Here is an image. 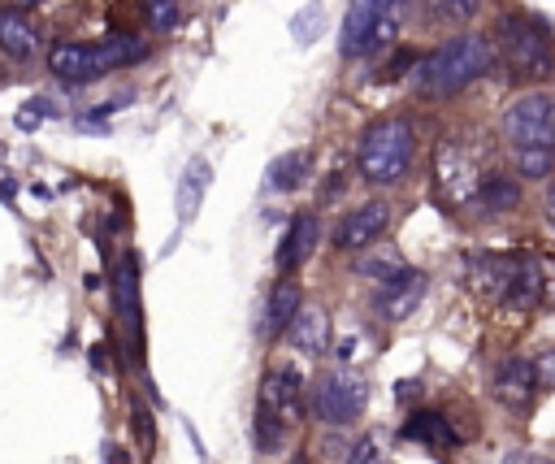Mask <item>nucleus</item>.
<instances>
[{"label": "nucleus", "instance_id": "1", "mask_svg": "<svg viewBox=\"0 0 555 464\" xmlns=\"http://www.w3.org/2000/svg\"><path fill=\"white\" fill-rule=\"evenodd\" d=\"M490 65H494V52H490V43L481 35H455L438 52H429L425 61H416L412 65V78H416V91L421 95H455L468 82H477Z\"/></svg>", "mask_w": 555, "mask_h": 464}, {"label": "nucleus", "instance_id": "2", "mask_svg": "<svg viewBox=\"0 0 555 464\" xmlns=\"http://www.w3.org/2000/svg\"><path fill=\"white\" fill-rule=\"evenodd\" d=\"M147 48L134 39V35H113L104 43H69V39H56L48 48V69L61 78V82H95L121 65H134Z\"/></svg>", "mask_w": 555, "mask_h": 464}, {"label": "nucleus", "instance_id": "3", "mask_svg": "<svg viewBox=\"0 0 555 464\" xmlns=\"http://www.w3.org/2000/svg\"><path fill=\"white\" fill-rule=\"evenodd\" d=\"M412 147H416L412 126H408L403 117H382V121H373V126L360 134L356 165H360L364 182H373V186H390V182H399V178L408 173V165H412Z\"/></svg>", "mask_w": 555, "mask_h": 464}, {"label": "nucleus", "instance_id": "4", "mask_svg": "<svg viewBox=\"0 0 555 464\" xmlns=\"http://www.w3.org/2000/svg\"><path fill=\"white\" fill-rule=\"evenodd\" d=\"M494 35H499V52H503V61L512 65L516 78H546L551 74L555 43L546 39V30L538 22H529L520 13H507V17H499Z\"/></svg>", "mask_w": 555, "mask_h": 464}, {"label": "nucleus", "instance_id": "5", "mask_svg": "<svg viewBox=\"0 0 555 464\" xmlns=\"http://www.w3.org/2000/svg\"><path fill=\"white\" fill-rule=\"evenodd\" d=\"M503 134L516 147H551L555 152V95L529 91L503 113Z\"/></svg>", "mask_w": 555, "mask_h": 464}, {"label": "nucleus", "instance_id": "6", "mask_svg": "<svg viewBox=\"0 0 555 464\" xmlns=\"http://www.w3.org/2000/svg\"><path fill=\"white\" fill-rule=\"evenodd\" d=\"M434 169H438L442 195H447L455 208L477 204L486 173H481V165H477V152H473L464 139H447V143L438 147V165H434Z\"/></svg>", "mask_w": 555, "mask_h": 464}, {"label": "nucleus", "instance_id": "7", "mask_svg": "<svg viewBox=\"0 0 555 464\" xmlns=\"http://www.w3.org/2000/svg\"><path fill=\"white\" fill-rule=\"evenodd\" d=\"M364 403H369V382H364L360 373H351V369L325 373V377L317 382V390H312V412H317L325 425H347V421H356V416L364 412Z\"/></svg>", "mask_w": 555, "mask_h": 464}, {"label": "nucleus", "instance_id": "8", "mask_svg": "<svg viewBox=\"0 0 555 464\" xmlns=\"http://www.w3.org/2000/svg\"><path fill=\"white\" fill-rule=\"evenodd\" d=\"M395 4H399V0H351V4H347V17H343L338 52H343V56H369V52H373V39H377V26L386 22V13H390Z\"/></svg>", "mask_w": 555, "mask_h": 464}, {"label": "nucleus", "instance_id": "9", "mask_svg": "<svg viewBox=\"0 0 555 464\" xmlns=\"http://www.w3.org/2000/svg\"><path fill=\"white\" fill-rule=\"evenodd\" d=\"M260 408H269L282 425H299V416H304V377H299L295 364L273 369L260 382Z\"/></svg>", "mask_w": 555, "mask_h": 464}, {"label": "nucleus", "instance_id": "10", "mask_svg": "<svg viewBox=\"0 0 555 464\" xmlns=\"http://www.w3.org/2000/svg\"><path fill=\"white\" fill-rule=\"evenodd\" d=\"M386 225H390V208H386L382 199H369V204L351 208V212L338 221V230H334V247H343V252H360V247H369L373 239H382Z\"/></svg>", "mask_w": 555, "mask_h": 464}, {"label": "nucleus", "instance_id": "11", "mask_svg": "<svg viewBox=\"0 0 555 464\" xmlns=\"http://www.w3.org/2000/svg\"><path fill=\"white\" fill-rule=\"evenodd\" d=\"M468 265V282L477 295L486 299H512V286H516V256H490V252H477L464 260Z\"/></svg>", "mask_w": 555, "mask_h": 464}, {"label": "nucleus", "instance_id": "12", "mask_svg": "<svg viewBox=\"0 0 555 464\" xmlns=\"http://www.w3.org/2000/svg\"><path fill=\"white\" fill-rule=\"evenodd\" d=\"M421 299H425V273H421V269H403L399 278L382 282V291H377L373 308H377V317H382V321H403V317H412V312H416V304H421Z\"/></svg>", "mask_w": 555, "mask_h": 464}, {"label": "nucleus", "instance_id": "13", "mask_svg": "<svg viewBox=\"0 0 555 464\" xmlns=\"http://www.w3.org/2000/svg\"><path fill=\"white\" fill-rule=\"evenodd\" d=\"M533 390H538V369H533V360L512 356V360L499 364V373H494V399H499L503 408L525 412V408L533 403Z\"/></svg>", "mask_w": 555, "mask_h": 464}, {"label": "nucleus", "instance_id": "14", "mask_svg": "<svg viewBox=\"0 0 555 464\" xmlns=\"http://www.w3.org/2000/svg\"><path fill=\"white\" fill-rule=\"evenodd\" d=\"M512 308H538V304H551V282H546V260L542 252L525 247L516 252V286H512Z\"/></svg>", "mask_w": 555, "mask_h": 464}, {"label": "nucleus", "instance_id": "15", "mask_svg": "<svg viewBox=\"0 0 555 464\" xmlns=\"http://www.w3.org/2000/svg\"><path fill=\"white\" fill-rule=\"evenodd\" d=\"M317 234H321V221H317V212H299V217L286 225L282 243H278V269H282V273L299 269V265L312 256V247H317Z\"/></svg>", "mask_w": 555, "mask_h": 464}, {"label": "nucleus", "instance_id": "16", "mask_svg": "<svg viewBox=\"0 0 555 464\" xmlns=\"http://www.w3.org/2000/svg\"><path fill=\"white\" fill-rule=\"evenodd\" d=\"M113 304H117L126 334L139 338V260L134 256H121V265L113 273Z\"/></svg>", "mask_w": 555, "mask_h": 464}, {"label": "nucleus", "instance_id": "17", "mask_svg": "<svg viewBox=\"0 0 555 464\" xmlns=\"http://www.w3.org/2000/svg\"><path fill=\"white\" fill-rule=\"evenodd\" d=\"M39 48V26L22 9H0V52L26 61Z\"/></svg>", "mask_w": 555, "mask_h": 464}, {"label": "nucleus", "instance_id": "18", "mask_svg": "<svg viewBox=\"0 0 555 464\" xmlns=\"http://www.w3.org/2000/svg\"><path fill=\"white\" fill-rule=\"evenodd\" d=\"M286 338H291V347L304 351V356H325V351H330V321H325V312H321V308H304V312L295 317V325L286 330Z\"/></svg>", "mask_w": 555, "mask_h": 464}, {"label": "nucleus", "instance_id": "19", "mask_svg": "<svg viewBox=\"0 0 555 464\" xmlns=\"http://www.w3.org/2000/svg\"><path fill=\"white\" fill-rule=\"evenodd\" d=\"M403 438L425 442V447H455V429H451V421L438 416V412H412L408 425H403Z\"/></svg>", "mask_w": 555, "mask_h": 464}, {"label": "nucleus", "instance_id": "20", "mask_svg": "<svg viewBox=\"0 0 555 464\" xmlns=\"http://www.w3.org/2000/svg\"><path fill=\"white\" fill-rule=\"evenodd\" d=\"M299 304H304V299H299V286H295V282H278V286H273V295H269V334H273V338L295 325V317L304 312Z\"/></svg>", "mask_w": 555, "mask_h": 464}, {"label": "nucleus", "instance_id": "21", "mask_svg": "<svg viewBox=\"0 0 555 464\" xmlns=\"http://www.w3.org/2000/svg\"><path fill=\"white\" fill-rule=\"evenodd\" d=\"M208 178H212L208 160H191V165H186V173H182V182H178V217H182V225L195 217V208H199V195H204Z\"/></svg>", "mask_w": 555, "mask_h": 464}, {"label": "nucleus", "instance_id": "22", "mask_svg": "<svg viewBox=\"0 0 555 464\" xmlns=\"http://www.w3.org/2000/svg\"><path fill=\"white\" fill-rule=\"evenodd\" d=\"M308 165H312V156H308L304 147L282 152V156L269 165V186H273V191H295V186L308 178Z\"/></svg>", "mask_w": 555, "mask_h": 464}, {"label": "nucleus", "instance_id": "23", "mask_svg": "<svg viewBox=\"0 0 555 464\" xmlns=\"http://www.w3.org/2000/svg\"><path fill=\"white\" fill-rule=\"evenodd\" d=\"M520 204V186L516 178H503V173H486L481 182V195H477V208L481 212H507Z\"/></svg>", "mask_w": 555, "mask_h": 464}, {"label": "nucleus", "instance_id": "24", "mask_svg": "<svg viewBox=\"0 0 555 464\" xmlns=\"http://www.w3.org/2000/svg\"><path fill=\"white\" fill-rule=\"evenodd\" d=\"M356 269H360L364 278H373V282H390V278H399L408 265H403V256H399L395 247H373L369 256L356 260Z\"/></svg>", "mask_w": 555, "mask_h": 464}, {"label": "nucleus", "instance_id": "25", "mask_svg": "<svg viewBox=\"0 0 555 464\" xmlns=\"http://www.w3.org/2000/svg\"><path fill=\"white\" fill-rule=\"evenodd\" d=\"M516 169H520V178H546L555 169V152L551 147H516Z\"/></svg>", "mask_w": 555, "mask_h": 464}, {"label": "nucleus", "instance_id": "26", "mask_svg": "<svg viewBox=\"0 0 555 464\" xmlns=\"http://www.w3.org/2000/svg\"><path fill=\"white\" fill-rule=\"evenodd\" d=\"M282 434H286V425H282L269 408H256V447H260V451H278Z\"/></svg>", "mask_w": 555, "mask_h": 464}, {"label": "nucleus", "instance_id": "27", "mask_svg": "<svg viewBox=\"0 0 555 464\" xmlns=\"http://www.w3.org/2000/svg\"><path fill=\"white\" fill-rule=\"evenodd\" d=\"M143 13L152 22V30H173V22H178L173 0H143Z\"/></svg>", "mask_w": 555, "mask_h": 464}, {"label": "nucleus", "instance_id": "28", "mask_svg": "<svg viewBox=\"0 0 555 464\" xmlns=\"http://www.w3.org/2000/svg\"><path fill=\"white\" fill-rule=\"evenodd\" d=\"M438 9V17L442 22H468V17H477V9H481V0H434Z\"/></svg>", "mask_w": 555, "mask_h": 464}, {"label": "nucleus", "instance_id": "29", "mask_svg": "<svg viewBox=\"0 0 555 464\" xmlns=\"http://www.w3.org/2000/svg\"><path fill=\"white\" fill-rule=\"evenodd\" d=\"M347 464H382V447L377 438H356L347 451Z\"/></svg>", "mask_w": 555, "mask_h": 464}, {"label": "nucleus", "instance_id": "30", "mask_svg": "<svg viewBox=\"0 0 555 464\" xmlns=\"http://www.w3.org/2000/svg\"><path fill=\"white\" fill-rule=\"evenodd\" d=\"M533 369H538V386L555 390V347H551V351H542V356L533 360Z\"/></svg>", "mask_w": 555, "mask_h": 464}, {"label": "nucleus", "instance_id": "31", "mask_svg": "<svg viewBox=\"0 0 555 464\" xmlns=\"http://www.w3.org/2000/svg\"><path fill=\"white\" fill-rule=\"evenodd\" d=\"M308 26H312V30L321 26V4H317V0H312V4H308V9L295 17V35H299L304 43H308Z\"/></svg>", "mask_w": 555, "mask_h": 464}, {"label": "nucleus", "instance_id": "32", "mask_svg": "<svg viewBox=\"0 0 555 464\" xmlns=\"http://www.w3.org/2000/svg\"><path fill=\"white\" fill-rule=\"evenodd\" d=\"M356 347H360V338H356V334H347V338L338 343V360H343V364H347V360H356V356H360Z\"/></svg>", "mask_w": 555, "mask_h": 464}, {"label": "nucleus", "instance_id": "33", "mask_svg": "<svg viewBox=\"0 0 555 464\" xmlns=\"http://www.w3.org/2000/svg\"><path fill=\"white\" fill-rule=\"evenodd\" d=\"M507 464H546L542 455H533V451H512L507 455Z\"/></svg>", "mask_w": 555, "mask_h": 464}, {"label": "nucleus", "instance_id": "34", "mask_svg": "<svg viewBox=\"0 0 555 464\" xmlns=\"http://www.w3.org/2000/svg\"><path fill=\"white\" fill-rule=\"evenodd\" d=\"M546 221H551V230H555V186L546 191Z\"/></svg>", "mask_w": 555, "mask_h": 464}, {"label": "nucleus", "instance_id": "35", "mask_svg": "<svg viewBox=\"0 0 555 464\" xmlns=\"http://www.w3.org/2000/svg\"><path fill=\"white\" fill-rule=\"evenodd\" d=\"M26 4H35V0H13V4H9V9H26Z\"/></svg>", "mask_w": 555, "mask_h": 464}]
</instances>
